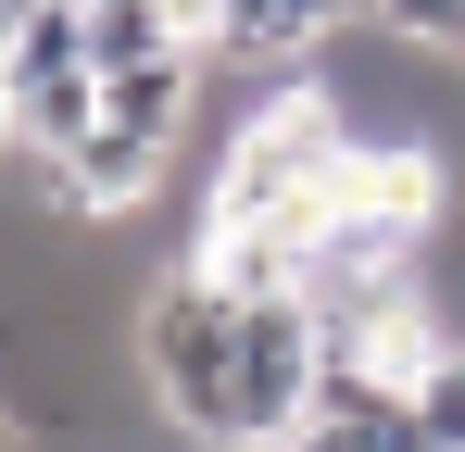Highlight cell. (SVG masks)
Returning a JSON list of instances; mask_svg holds the SVG:
<instances>
[{
    "mask_svg": "<svg viewBox=\"0 0 465 452\" xmlns=\"http://www.w3.org/2000/svg\"><path fill=\"white\" fill-rule=\"evenodd\" d=\"M0 151H25V75H13V51H0Z\"/></svg>",
    "mask_w": 465,
    "mask_h": 452,
    "instance_id": "cell-10",
    "label": "cell"
},
{
    "mask_svg": "<svg viewBox=\"0 0 465 452\" xmlns=\"http://www.w3.org/2000/svg\"><path fill=\"white\" fill-rule=\"evenodd\" d=\"M314 389H327V327L314 301H252L239 314V452H290L314 427Z\"/></svg>",
    "mask_w": 465,
    "mask_h": 452,
    "instance_id": "cell-2",
    "label": "cell"
},
{
    "mask_svg": "<svg viewBox=\"0 0 465 452\" xmlns=\"http://www.w3.org/2000/svg\"><path fill=\"white\" fill-rule=\"evenodd\" d=\"M101 126V75H25V163H64V151Z\"/></svg>",
    "mask_w": 465,
    "mask_h": 452,
    "instance_id": "cell-5",
    "label": "cell"
},
{
    "mask_svg": "<svg viewBox=\"0 0 465 452\" xmlns=\"http://www.w3.org/2000/svg\"><path fill=\"white\" fill-rule=\"evenodd\" d=\"M239 314L214 277H152L139 290V327H126V352H139V389L163 402V427L202 452H239Z\"/></svg>",
    "mask_w": 465,
    "mask_h": 452,
    "instance_id": "cell-1",
    "label": "cell"
},
{
    "mask_svg": "<svg viewBox=\"0 0 465 452\" xmlns=\"http://www.w3.org/2000/svg\"><path fill=\"white\" fill-rule=\"evenodd\" d=\"M302 239H314V226H239V214H202L189 277H214L227 301H290V290H302Z\"/></svg>",
    "mask_w": 465,
    "mask_h": 452,
    "instance_id": "cell-3",
    "label": "cell"
},
{
    "mask_svg": "<svg viewBox=\"0 0 465 452\" xmlns=\"http://www.w3.org/2000/svg\"><path fill=\"white\" fill-rule=\"evenodd\" d=\"M152 51H189L163 0H88V75H126V64H152Z\"/></svg>",
    "mask_w": 465,
    "mask_h": 452,
    "instance_id": "cell-6",
    "label": "cell"
},
{
    "mask_svg": "<svg viewBox=\"0 0 465 452\" xmlns=\"http://www.w3.org/2000/svg\"><path fill=\"white\" fill-rule=\"evenodd\" d=\"M390 38H415V51H440V64H465V0H365Z\"/></svg>",
    "mask_w": 465,
    "mask_h": 452,
    "instance_id": "cell-8",
    "label": "cell"
},
{
    "mask_svg": "<svg viewBox=\"0 0 465 452\" xmlns=\"http://www.w3.org/2000/svg\"><path fill=\"white\" fill-rule=\"evenodd\" d=\"M202 75H214V51H152V64L101 75V126H126V139H163V151H189V126H202Z\"/></svg>",
    "mask_w": 465,
    "mask_h": 452,
    "instance_id": "cell-4",
    "label": "cell"
},
{
    "mask_svg": "<svg viewBox=\"0 0 465 452\" xmlns=\"http://www.w3.org/2000/svg\"><path fill=\"white\" fill-rule=\"evenodd\" d=\"M290 452H378V415H314Z\"/></svg>",
    "mask_w": 465,
    "mask_h": 452,
    "instance_id": "cell-9",
    "label": "cell"
},
{
    "mask_svg": "<svg viewBox=\"0 0 465 452\" xmlns=\"http://www.w3.org/2000/svg\"><path fill=\"white\" fill-rule=\"evenodd\" d=\"M402 427H415L428 452H465V339H453L428 377H415V389H402Z\"/></svg>",
    "mask_w": 465,
    "mask_h": 452,
    "instance_id": "cell-7",
    "label": "cell"
}]
</instances>
